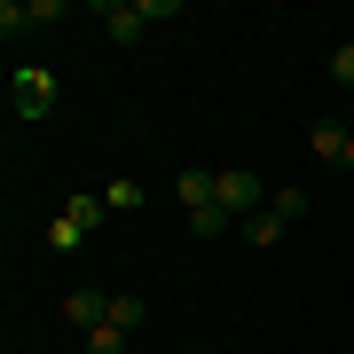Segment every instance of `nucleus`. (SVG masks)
<instances>
[{
	"label": "nucleus",
	"mask_w": 354,
	"mask_h": 354,
	"mask_svg": "<svg viewBox=\"0 0 354 354\" xmlns=\"http://www.w3.org/2000/svg\"><path fill=\"white\" fill-rule=\"evenodd\" d=\"M8 102H16V118H24V127H39V118H55V71H16L8 79Z\"/></svg>",
	"instance_id": "nucleus-1"
},
{
	"label": "nucleus",
	"mask_w": 354,
	"mask_h": 354,
	"mask_svg": "<svg viewBox=\"0 0 354 354\" xmlns=\"http://www.w3.org/2000/svg\"><path fill=\"white\" fill-rule=\"evenodd\" d=\"M221 213H236V221L268 213V189H260V174H244V165H228V174H221Z\"/></svg>",
	"instance_id": "nucleus-2"
},
{
	"label": "nucleus",
	"mask_w": 354,
	"mask_h": 354,
	"mask_svg": "<svg viewBox=\"0 0 354 354\" xmlns=\"http://www.w3.org/2000/svg\"><path fill=\"white\" fill-rule=\"evenodd\" d=\"M95 16H102V32H111L118 48H134V39L150 32V8H142V0H102Z\"/></svg>",
	"instance_id": "nucleus-3"
},
{
	"label": "nucleus",
	"mask_w": 354,
	"mask_h": 354,
	"mask_svg": "<svg viewBox=\"0 0 354 354\" xmlns=\"http://www.w3.org/2000/svg\"><path fill=\"white\" fill-rule=\"evenodd\" d=\"M64 315L79 323V339H87V330H102V323H111V291H95V283H79L71 299H64Z\"/></svg>",
	"instance_id": "nucleus-4"
},
{
	"label": "nucleus",
	"mask_w": 354,
	"mask_h": 354,
	"mask_svg": "<svg viewBox=\"0 0 354 354\" xmlns=\"http://www.w3.org/2000/svg\"><path fill=\"white\" fill-rule=\"evenodd\" d=\"M346 127H339V118H315V127H307V150H315V158H346Z\"/></svg>",
	"instance_id": "nucleus-5"
},
{
	"label": "nucleus",
	"mask_w": 354,
	"mask_h": 354,
	"mask_svg": "<svg viewBox=\"0 0 354 354\" xmlns=\"http://www.w3.org/2000/svg\"><path fill=\"white\" fill-rule=\"evenodd\" d=\"M64 221L79 228V236H95V228L111 221V205H102V197H71V213H64Z\"/></svg>",
	"instance_id": "nucleus-6"
},
{
	"label": "nucleus",
	"mask_w": 354,
	"mask_h": 354,
	"mask_svg": "<svg viewBox=\"0 0 354 354\" xmlns=\"http://www.w3.org/2000/svg\"><path fill=\"white\" fill-rule=\"evenodd\" d=\"M236 228L260 244V252H276V244H283V221H276V213H252V221H236Z\"/></svg>",
	"instance_id": "nucleus-7"
},
{
	"label": "nucleus",
	"mask_w": 354,
	"mask_h": 354,
	"mask_svg": "<svg viewBox=\"0 0 354 354\" xmlns=\"http://www.w3.org/2000/svg\"><path fill=\"white\" fill-rule=\"evenodd\" d=\"M268 213L291 228V221H307V213H315V205H307V189H276V197H268Z\"/></svg>",
	"instance_id": "nucleus-8"
},
{
	"label": "nucleus",
	"mask_w": 354,
	"mask_h": 354,
	"mask_svg": "<svg viewBox=\"0 0 354 354\" xmlns=\"http://www.w3.org/2000/svg\"><path fill=\"white\" fill-rule=\"evenodd\" d=\"M16 32H39L32 24V0H0V39H16Z\"/></svg>",
	"instance_id": "nucleus-9"
},
{
	"label": "nucleus",
	"mask_w": 354,
	"mask_h": 354,
	"mask_svg": "<svg viewBox=\"0 0 354 354\" xmlns=\"http://www.w3.org/2000/svg\"><path fill=\"white\" fill-rule=\"evenodd\" d=\"M142 315H150V307H142V299H134V291H118V299H111V323H118V330H127V339H134V330H142Z\"/></svg>",
	"instance_id": "nucleus-10"
},
{
	"label": "nucleus",
	"mask_w": 354,
	"mask_h": 354,
	"mask_svg": "<svg viewBox=\"0 0 354 354\" xmlns=\"http://www.w3.org/2000/svg\"><path fill=\"white\" fill-rule=\"evenodd\" d=\"M228 221H236V213H221V205H205V213H189V236H197V244H213V236H221Z\"/></svg>",
	"instance_id": "nucleus-11"
},
{
	"label": "nucleus",
	"mask_w": 354,
	"mask_h": 354,
	"mask_svg": "<svg viewBox=\"0 0 354 354\" xmlns=\"http://www.w3.org/2000/svg\"><path fill=\"white\" fill-rule=\"evenodd\" d=\"M102 205H111V213H134V205H142V181H111V189H102Z\"/></svg>",
	"instance_id": "nucleus-12"
},
{
	"label": "nucleus",
	"mask_w": 354,
	"mask_h": 354,
	"mask_svg": "<svg viewBox=\"0 0 354 354\" xmlns=\"http://www.w3.org/2000/svg\"><path fill=\"white\" fill-rule=\"evenodd\" d=\"M87 354H127V330H118V323H102V330H87Z\"/></svg>",
	"instance_id": "nucleus-13"
},
{
	"label": "nucleus",
	"mask_w": 354,
	"mask_h": 354,
	"mask_svg": "<svg viewBox=\"0 0 354 354\" xmlns=\"http://www.w3.org/2000/svg\"><path fill=\"white\" fill-rule=\"evenodd\" d=\"M330 79H339V87H354V39H339V48H330Z\"/></svg>",
	"instance_id": "nucleus-14"
},
{
	"label": "nucleus",
	"mask_w": 354,
	"mask_h": 354,
	"mask_svg": "<svg viewBox=\"0 0 354 354\" xmlns=\"http://www.w3.org/2000/svg\"><path fill=\"white\" fill-rule=\"evenodd\" d=\"M339 165H346V174H354V142H346V158H339Z\"/></svg>",
	"instance_id": "nucleus-15"
},
{
	"label": "nucleus",
	"mask_w": 354,
	"mask_h": 354,
	"mask_svg": "<svg viewBox=\"0 0 354 354\" xmlns=\"http://www.w3.org/2000/svg\"><path fill=\"white\" fill-rule=\"evenodd\" d=\"M346 354H354V346H346Z\"/></svg>",
	"instance_id": "nucleus-16"
}]
</instances>
